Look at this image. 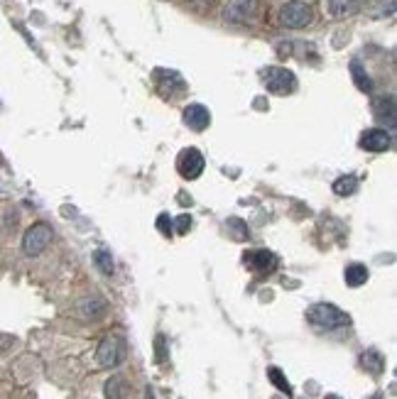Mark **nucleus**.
<instances>
[{"label": "nucleus", "mask_w": 397, "mask_h": 399, "mask_svg": "<svg viewBox=\"0 0 397 399\" xmlns=\"http://www.w3.org/2000/svg\"><path fill=\"white\" fill-rule=\"evenodd\" d=\"M311 326L321 328V331H336V328H346L351 323V316L346 311H341L334 304H314L307 311Z\"/></svg>", "instance_id": "1"}, {"label": "nucleus", "mask_w": 397, "mask_h": 399, "mask_svg": "<svg viewBox=\"0 0 397 399\" xmlns=\"http://www.w3.org/2000/svg\"><path fill=\"white\" fill-rule=\"evenodd\" d=\"M262 83H265L267 91L277 93V96H287V93H295L297 88V76L285 67H267L262 69Z\"/></svg>", "instance_id": "2"}, {"label": "nucleus", "mask_w": 397, "mask_h": 399, "mask_svg": "<svg viewBox=\"0 0 397 399\" xmlns=\"http://www.w3.org/2000/svg\"><path fill=\"white\" fill-rule=\"evenodd\" d=\"M52 238H54L52 226H47V223H34V226H29L22 236V252L29 257L39 255V252H44L49 248Z\"/></svg>", "instance_id": "3"}, {"label": "nucleus", "mask_w": 397, "mask_h": 399, "mask_svg": "<svg viewBox=\"0 0 397 399\" xmlns=\"http://www.w3.org/2000/svg\"><path fill=\"white\" fill-rule=\"evenodd\" d=\"M314 13H311V5L304 3V0H290L280 8V22L285 27H292V29H300V27H307L311 22Z\"/></svg>", "instance_id": "4"}, {"label": "nucleus", "mask_w": 397, "mask_h": 399, "mask_svg": "<svg viewBox=\"0 0 397 399\" xmlns=\"http://www.w3.org/2000/svg\"><path fill=\"white\" fill-rule=\"evenodd\" d=\"M98 365L101 367H118L123 363V358H126V341H123L121 336H106L101 341V346H98Z\"/></svg>", "instance_id": "5"}, {"label": "nucleus", "mask_w": 397, "mask_h": 399, "mask_svg": "<svg viewBox=\"0 0 397 399\" xmlns=\"http://www.w3.org/2000/svg\"><path fill=\"white\" fill-rule=\"evenodd\" d=\"M255 13H257V0H228L226 10H223V18L228 22L245 25L255 18Z\"/></svg>", "instance_id": "6"}, {"label": "nucleus", "mask_w": 397, "mask_h": 399, "mask_svg": "<svg viewBox=\"0 0 397 399\" xmlns=\"http://www.w3.org/2000/svg\"><path fill=\"white\" fill-rule=\"evenodd\" d=\"M245 265L255 274L265 277V274L275 272L277 265H280V260H277V255H272V252H267V250H253V252H245Z\"/></svg>", "instance_id": "7"}, {"label": "nucleus", "mask_w": 397, "mask_h": 399, "mask_svg": "<svg viewBox=\"0 0 397 399\" xmlns=\"http://www.w3.org/2000/svg\"><path fill=\"white\" fill-rule=\"evenodd\" d=\"M177 167H180V174L184 179H198V177H201V172H203L201 152H198L196 147L184 149V152L180 154V162H177Z\"/></svg>", "instance_id": "8"}, {"label": "nucleus", "mask_w": 397, "mask_h": 399, "mask_svg": "<svg viewBox=\"0 0 397 399\" xmlns=\"http://www.w3.org/2000/svg\"><path fill=\"white\" fill-rule=\"evenodd\" d=\"M184 123L191 128V130L201 133L208 128V123H211V113H208L206 106H201V103H189V106L184 108Z\"/></svg>", "instance_id": "9"}, {"label": "nucleus", "mask_w": 397, "mask_h": 399, "mask_svg": "<svg viewBox=\"0 0 397 399\" xmlns=\"http://www.w3.org/2000/svg\"><path fill=\"white\" fill-rule=\"evenodd\" d=\"M393 140H390V133L383 130V128H373V130H365L363 137H361V147L368 149V152H385L390 149Z\"/></svg>", "instance_id": "10"}, {"label": "nucleus", "mask_w": 397, "mask_h": 399, "mask_svg": "<svg viewBox=\"0 0 397 399\" xmlns=\"http://www.w3.org/2000/svg\"><path fill=\"white\" fill-rule=\"evenodd\" d=\"M76 311L81 313L83 318H88V321H96V318H101L103 313H106V302H103L101 297H83L81 302L76 304Z\"/></svg>", "instance_id": "11"}, {"label": "nucleus", "mask_w": 397, "mask_h": 399, "mask_svg": "<svg viewBox=\"0 0 397 399\" xmlns=\"http://www.w3.org/2000/svg\"><path fill=\"white\" fill-rule=\"evenodd\" d=\"M373 108H375V118H380L390 130H395V98L393 96L378 98V101L373 103Z\"/></svg>", "instance_id": "12"}, {"label": "nucleus", "mask_w": 397, "mask_h": 399, "mask_svg": "<svg viewBox=\"0 0 397 399\" xmlns=\"http://www.w3.org/2000/svg\"><path fill=\"white\" fill-rule=\"evenodd\" d=\"M368 0H329V13L334 18H349V15L358 13Z\"/></svg>", "instance_id": "13"}, {"label": "nucleus", "mask_w": 397, "mask_h": 399, "mask_svg": "<svg viewBox=\"0 0 397 399\" xmlns=\"http://www.w3.org/2000/svg\"><path fill=\"white\" fill-rule=\"evenodd\" d=\"M361 365H363L370 375H380V372L385 370L383 353H378L375 348H368V351H363V356H361Z\"/></svg>", "instance_id": "14"}, {"label": "nucleus", "mask_w": 397, "mask_h": 399, "mask_svg": "<svg viewBox=\"0 0 397 399\" xmlns=\"http://www.w3.org/2000/svg\"><path fill=\"white\" fill-rule=\"evenodd\" d=\"M344 279L349 287H363V284L368 282V267L361 265V262H351L344 272Z\"/></svg>", "instance_id": "15"}, {"label": "nucleus", "mask_w": 397, "mask_h": 399, "mask_svg": "<svg viewBox=\"0 0 397 399\" xmlns=\"http://www.w3.org/2000/svg\"><path fill=\"white\" fill-rule=\"evenodd\" d=\"M103 392H106V399H126L128 397V382L123 380L121 375H113L111 380L106 382Z\"/></svg>", "instance_id": "16"}, {"label": "nucleus", "mask_w": 397, "mask_h": 399, "mask_svg": "<svg viewBox=\"0 0 397 399\" xmlns=\"http://www.w3.org/2000/svg\"><path fill=\"white\" fill-rule=\"evenodd\" d=\"M351 76H354L356 86H358L361 91H365V93L373 91V81H370V76L365 74V69L361 67V62H351Z\"/></svg>", "instance_id": "17"}, {"label": "nucleus", "mask_w": 397, "mask_h": 399, "mask_svg": "<svg viewBox=\"0 0 397 399\" xmlns=\"http://www.w3.org/2000/svg\"><path fill=\"white\" fill-rule=\"evenodd\" d=\"M356 189H358V179H356L354 174H346V177H341L334 182L336 196H351V194H356Z\"/></svg>", "instance_id": "18"}, {"label": "nucleus", "mask_w": 397, "mask_h": 399, "mask_svg": "<svg viewBox=\"0 0 397 399\" xmlns=\"http://www.w3.org/2000/svg\"><path fill=\"white\" fill-rule=\"evenodd\" d=\"M226 228H228V233H231L233 241H248V236H250L245 221H241V218H228Z\"/></svg>", "instance_id": "19"}, {"label": "nucleus", "mask_w": 397, "mask_h": 399, "mask_svg": "<svg viewBox=\"0 0 397 399\" xmlns=\"http://www.w3.org/2000/svg\"><path fill=\"white\" fill-rule=\"evenodd\" d=\"M267 377H270V382L277 387L280 392H285V395H292V385L290 380H287L285 375H282L280 367H267Z\"/></svg>", "instance_id": "20"}, {"label": "nucleus", "mask_w": 397, "mask_h": 399, "mask_svg": "<svg viewBox=\"0 0 397 399\" xmlns=\"http://www.w3.org/2000/svg\"><path fill=\"white\" fill-rule=\"evenodd\" d=\"M93 262H96V267L101 269L103 274H108V277L116 272V265H113V257H111V252H108V250H96V252H93Z\"/></svg>", "instance_id": "21"}, {"label": "nucleus", "mask_w": 397, "mask_h": 399, "mask_svg": "<svg viewBox=\"0 0 397 399\" xmlns=\"http://www.w3.org/2000/svg\"><path fill=\"white\" fill-rule=\"evenodd\" d=\"M157 228H160L162 236H172V228H175V223H172V218L167 216V213H162V216L157 218Z\"/></svg>", "instance_id": "22"}, {"label": "nucleus", "mask_w": 397, "mask_h": 399, "mask_svg": "<svg viewBox=\"0 0 397 399\" xmlns=\"http://www.w3.org/2000/svg\"><path fill=\"white\" fill-rule=\"evenodd\" d=\"M172 223H175L177 233H182V236H184V233H189V228H191V216H187V213H182V216L177 218V221H172Z\"/></svg>", "instance_id": "23"}, {"label": "nucleus", "mask_w": 397, "mask_h": 399, "mask_svg": "<svg viewBox=\"0 0 397 399\" xmlns=\"http://www.w3.org/2000/svg\"><path fill=\"white\" fill-rule=\"evenodd\" d=\"M157 360H165V338L157 336Z\"/></svg>", "instance_id": "24"}, {"label": "nucleus", "mask_w": 397, "mask_h": 399, "mask_svg": "<svg viewBox=\"0 0 397 399\" xmlns=\"http://www.w3.org/2000/svg\"><path fill=\"white\" fill-rule=\"evenodd\" d=\"M324 399H341V397H339V395H326Z\"/></svg>", "instance_id": "25"}, {"label": "nucleus", "mask_w": 397, "mask_h": 399, "mask_svg": "<svg viewBox=\"0 0 397 399\" xmlns=\"http://www.w3.org/2000/svg\"><path fill=\"white\" fill-rule=\"evenodd\" d=\"M370 399H383V397H378V395H375V397H370Z\"/></svg>", "instance_id": "26"}, {"label": "nucleus", "mask_w": 397, "mask_h": 399, "mask_svg": "<svg viewBox=\"0 0 397 399\" xmlns=\"http://www.w3.org/2000/svg\"><path fill=\"white\" fill-rule=\"evenodd\" d=\"M201 3H208V0H201Z\"/></svg>", "instance_id": "27"}, {"label": "nucleus", "mask_w": 397, "mask_h": 399, "mask_svg": "<svg viewBox=\"0 0 397 399\" xmlns=\"http://www.w3.org/2000/svg\"><path fill=\"white\" fill-rule=\"evenodd\" d=\"M0 162H3V157H0Z\"/></svg>", "instance_id": "28"}]
</instances>
